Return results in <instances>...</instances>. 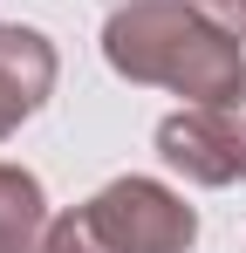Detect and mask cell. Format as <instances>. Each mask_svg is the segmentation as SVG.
Segmentation results:
<instances>
[{
	"label": "cell",
	"instance_id": "7",
	"mask_svg": "<svg viewBox=\"0 0 246 253\" xmlns=\"http://www.w3.org/2000/svg\"><path fill=\"white\" fill-rule=\"evenodd\" d=\"M192 7H199V14H212L219 28H233V35L246 42V0H192Z\"/></svg>",
	"mask_w": 246,
	"mask_h": 253
},
{
	"label": "cell",
	"instance_id": "1",
	"mask_svg": "<svg viewBox=\"0 0 246 253\" xmlns=\"http://www.w3.org/2000/svg\"><path fill=\"white\" fill-rule=\"evenodd\" d=\"M103 62L123 83L171 89L185 103H219L246 89V42L192 0H123L103 21Z\"/></svg>",
	"mask_w": 246,
	"mask_h": 253
},
{
	"label": "cell",
	"instance_id": "2",
	"mask_svg": "<svg viewBox=\"0 0 246 253\" xmlns=\"http://www.w3.org/2000/svg\"><path fill=\"white\" fill-rule=\"evenodd\" d=\"M82 212L89 240L103 253H192L199 247V206H185V192H171L164 178H110Z\"/></svg>",
	"mask_w": 246,
	"mask_h": 253
},
{
	"label": "cell",
	"instance_id": "6",
	"mask_svg": "<svg viewBox=\"0 0 246 253\" xmlns=\"http://www.w3.org/2000/svg\"><path fill=\"white\" fill-rule=\"evenodd\" d=\"M41 253H103L96 240H89V226H82V212H62L55 226H48V247Z\"/></svg>",
	"mask_w": 246,
	"mask_h": 253
},
{
	"label": "cell",
	"instance_id": "3",
	"mask_svg": "<svg viewBox=\"0 0 246 253\" xmlns=\"http://www.w3.org/2000/svg\"><path fill=\"white\" fill-rule=\"evenodd\" d=\"M158 158L185 185H246V89L219 103H185L158 124Z\"/></svg>",
	"mask_w": 246,
	"mask_h": 253
},
{
	"label": "cell",
	"instance_id": "4",
	"mask_svg": "<svg viewBox=\"0 0 246 253\" xmlns=\"http://www.w3.org/2000/svg\"><path fill=\"white\" fill-rule=\"evenodd\" d=\"M55 76H62L55 42L28 21H0V144L55 96Z\"/></svg>",
	"mask_w": 246,
	"mask_h": 253
},
{
	"label": "cell",
	"instance_id": "5",
	"mask_svg": "<svg viewBox=\"0 0 246 253\" xmlns=\"http://www.w3.org/2000/svg\"><path fill=\"white\" fill-rule=\"evenodd\" d=\"M48 226H55V212H48L41 178L28 165L0 158V253H41L48 247Z\"/></svg>",
	"mask_w": 246,
	"mask_h": 253
}]
</instances>
